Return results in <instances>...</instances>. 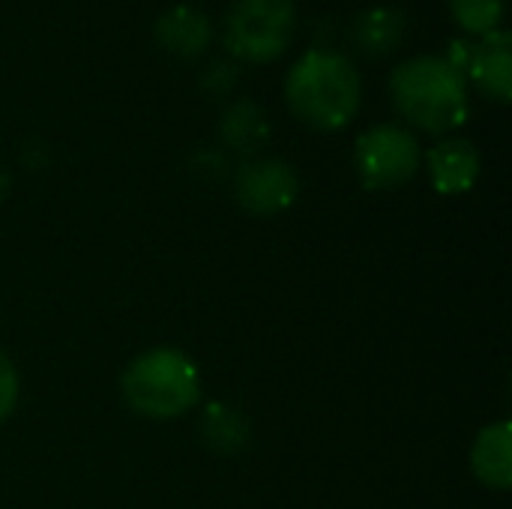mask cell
Listing matches in <instances>:
<instances>
[{
  "label": "cell",
  "mask_w": 512,
  "mask_h": 509,
  "mask_svg": "<svg viewBox=\"0 0 512 509\" xmlns=\"http://www.w3.org/2000/svg\"><path fill=\"white\" fill-rule=\"evenodd\" d=\"M120 390L138 417L174 420L201 402V375L189 354L177 348H150L126 366Z\"/></svg>",
  "instance_id": "cell-3"
},
{
  "label": "cell",
  "mask_w": 512,
  "mask_h": 509,
  "mask_svg": "<svg viewBox=\"0 0 512 509\" xmlns=\"http://www.w3.org/2000/svg\"><path fill=\"white\" fill-rule=\"evenodd\" d=\"M426 165L441 195H465L480 177V153L468 138H444L429 150Z\"/></svg>",
  "instance_id": "cell-8"
},
{
  "label": "cell",
  "mask_w": 512,
  "mask_h": 509,
  "mask_svg": "<svg viewBox=\"0 0 512 509\" xmlns=\"http://www.w3.org/2000/svg\"><path fill=\"white\" fill-rule=\"evenodd\" d=\"M285 99L306 126L336 132L360 111V72L345 54L333 48H312L291 66L285 78Z\"/></svg>",
  "instance_id": "cell-1"
},
{
  "label": "cell",
  "mask_w": 512,
  "mask_h": 509,
  "mask_svg": "<svg viewBox=\"0 0 512 509\" xmlns=\"http://www.w3.org/2000/svg\"><path fill=\"white\" fill-rule=\"evenodd\" d=\"M237 81V63L231 60H210L207 69L201 72V84L210 93H228Z\"/></svg>",
  "instance_id": "cell-16"
},
{
  "label": "cell",
  "mask_w": 512,
  "mask_h": 509,
  "mask_svg": "<svg viewBox=\"0 0 512 509\" xmlns=\"http://www.w3.org/2000/svg\"><path fill=\"white\" fill-rule=\"evenodd\" d=\"M390 99L411 126L432 135L453 132L468 120L465 78L435 54L399 63L390 75Z\"/></svg>",
  "instance_id": "cell-2"
},
{
  "label": "cell",
  "mask_w": 512,
  "mask_h": 509,
  "mask_svg": "<svg viewBox=\"0 0 512 509\" xmlns=\"http://www.w3.org/2000/svg\"><path fill=\"white\" fill-rule=\"evenodd\" d=\"M219 135L231 150L252 156L264 147V141L270 135V120L258 102L240 99V102L225 108V114L219 120Z\"/></svg>",
  "instance_id": "cell-12"
},
{
  "label": "cell",
  "mask_w": 512,
  "mask_h": 509,
  "mask_svg": "<svg viewBox=\"0 0 512 509\" xmlns=\"http://www.w3.org/2000/svg\"><path fill=\"white\" fill-rule=\"evenodd\" d=\"M198 429H201L204 441H207L216 453H234V450H240V447L249 441V426H246V420H243L234 408L219 405V402L207 405V411H204L201 420H198Z\"/></svg>",
  "instance_id": "cell-13"
},
{
  "label": "cell",
  "mask_w": 512,
  "mask_h": 509,
  "mask_svg": "<svg viewBox=\"0 0 512 509\" xmlns=\"http://www.w3.org/2000/svg\"><path fill=\"white\" fill-rule=\"evenodd\" d=\"M294 24V0H234L225 15V42L234 57L267 63L288 48Z\"/></svg>",
  "instance_id": "cell-4"
},
{
  "label": "cell",
  "mask_w": 512,
  "mask_h": 509,
  "mask_svg": "<svg viewBox=\"0 0 512 509\" xmlns=\"http://www.w3.org/2000/svg\"><path fill=\"white\" fill-rule=\"evenodd\" d=\"M153 36L165 51H171L177 57H198L210 45L213 27L198 6L177 3V6H168L156 18Z\"/></svg>",
  "instance_id": "cell-9"
},
{
  "label": "cell",
  "mask_w": 512,
  "mask_h": 509,
  "mask_svg": "<svg viewBox=\"0 0 512 509\" xmlns=\"http://www.w3.org/2000/svg\"><path fill=\"white\" fill-rule=\"evenodd\" d=\"M471 471L474 477L495 492H507L512 486V429L507 420L486 426L471 447Z\"/></svg>",
  "instance_id": "cell-10"
},
{
  "label": "cell",
  "mask_w": 512,
  "mask_h": 509,
  "mask_svg": "<svg viewBox=\"0 0 512 509\" xmlns=\"http://www.w3.org/2000/svg\"><path fill=\"white\" fill-rule=\"evenodd\" d=\"M234 192L243 210L255 216H273L297 201L300 180L294 168L282 159H255L240 165L234 177Z\"/></svg>",
  "instance_id": "cell-6"
},
{
  "label": "cell",
  "mask_w": 512,
  "mask_h": 509,
  "mask_svg": "<svg viewBox=\"0 0 512 509\" xmlns=\"http://www.w3.org/2000/svg\"><path fill=\"white\" fill-rule=\"evenodd\" d=\"M465 78H471L486 96L510 102L512 96V36L510 30H492L474 42V54Z\"/></svg>",
  "instance_id": "cell-7"
},
{
  "label": "cell",
  "mask_w": 512,
  "mask_h": 509,
  "mask_svg": "<svg viewBox=\"0 0 512 509\" xmlns=\"http://www.w3.org/2000/svg\"><path fill=\"white\" fill-rule=\"evenodd\" d=\"M450 12L459 27L474 36H486L498 30L504 15V0H450Z\"/></svg>",
  "instance_id": "cell-14"
},
{
  "label": "cell",
  "mask_w": 512,
  "mask_h": 509,
  "mask_svg": "<svg viewBox=\"0 0 512 509\" xmlns=\"http://www.w3.org/2000/svg\"><path fill=\"white\" fill-rule=\"evenodd\" d=\"M18 393H21L18 372H15V366H12V360L0 351V423L15 411Z\"/></svg>",
  "instance_id": "cell-15"
},
{
  "label": "cell",
  "mask_w": 512,
  "mask_h": 509,
  "mask_svg": "<svg viewBox=\"0 0 512 509\" xmlns=\"http://www.w3.org/2000/svg\"><path fill=\"white\" fill-rule=\"evenodd\" d=\"M408 18L399 6H372L363 9L351 24V39L363 54H387L405 39Z\"/></svg>",
  "instance_id": "cell-11"
},
{
  "label": "cell",
  "mask_w": 512,
  "mask_h": 509,
  "mask_svg": "<svg viewBox=\"0 0 512 509\" xmlns=\"http://www.w3.org/2000/svg\"><path fill=\"white\" fill-rule=\"evenodd\" d=\"M354 162L366 189H399L420 168V144L405 126L381 123L357 138Z\"/></svg>",
  "instance_id": "cell-5"
}]
</instances>
